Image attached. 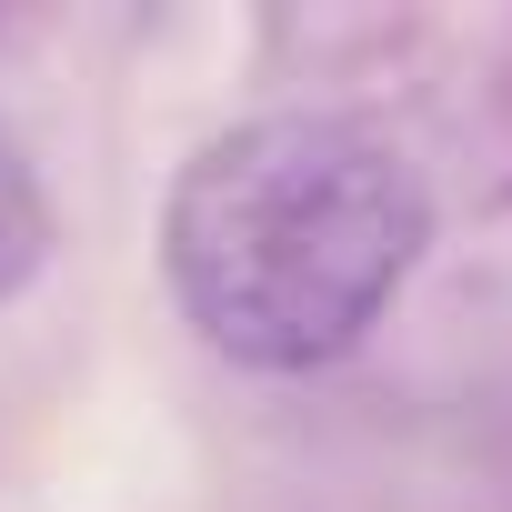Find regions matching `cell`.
I'll return each mask as SVG.
<instances>
[{
    "mask_svg": "<svg viewBox=\"0 0 512 512\" xmlns=\"http://www.w3.org/2000/svg\"><path fill=\"white\" fill-rule=\"evenodd\" d=\"M432 251V181L412 141L362 111L292 101L211 131L161 191V282L201 352L241 372L352 362Z\"/></svg>",
    "mask_w": 512,
    "mask_h": 512,
    "instance_id": "6da1fadb",
    "label": "cell"
},
{
    "mask_svg": "<svg viewBox=\"0 0 512 512\" xmlns=\"http://www.w3.org/2000/svg\"><path fill=\"white\" fill-rule=\"evenodd\" d=\"M51 191H41V161L21 151V131L0 121V302H21L41 272H51Z\"/></svg>",
    "mask_w": 512,
    "mask_h": 512,
    "instance_id": "7a4b0ae2",
    "label": "cell"
}]
</instances>
